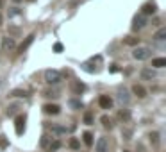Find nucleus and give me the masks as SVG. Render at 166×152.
<instances>
[{"label":"nucleus","instance_id":"4468645a","mask_svg":"<svg viewBox=\"0 0 166 152\" xmlns=\"http://www.w3.org/2000/svg\"><path fill=\"white\" fill-rule=\"evenodd\" d=\"M141 77L146 81H152V79H155V72L152 70V68H143L141 70Z\"/></svg>","mask_w":166,"mask_h":152},{"label":"nucleus","instance_id":"b1692460","mask_svg":"<svg viewBox=\"0 0 166 152\" xmlns=\"http://www.w3.org/2000/svg\"><path fill=\"white\" fill-rule=\"evenodd\" d=\"M95 122V118H93V115L87 111V113H84V123H87V125H91V123Z\"/></svg>","mask_w":166,"mask_h":152},{"label":"nucleus","instance_id":"7ed1b4c3","mask_svg":"<svg viewBox=\"0 0 166 152\" xmlns=\"http://www.w3.org/2000/svg\"><path fill=\"white\" fill-rule=\"evenodd\" d=\"M109 150V140L105 136H102L96 140L95 143V152H107Z\"/></svg>","mask_w":166,"mask_h":152},{"label":"nucleus","instance_id":"393cba45","mask_svg":"<svg viewBox=\"0 0 166 152\" xmlns=\"http://www.w3.org/2000/svg\"><path fill=\"white\" fill-rule=\"evenodd\" d=\"M150 143L152 145H157L159 143V132H150Z\"/></svg>","mask_w":166,"mask_h":152},{"label":"nucleus","instance_id":"473e14b6","mask_svg":"<svg viewBox=\"0 0 166 152\" xmlns=\"http://www.w3.org/2000/svg\"><path fill=\"white\" fill-rule=\"evenodd\" d=\"M2 2H4V0H0V6H2Z\"/></svg>","mask_w":166,"mask_h":152},{"label":"nucleus","instance_id":"ddd939ff","mask_svg":"<svg viewBox=\"0 0 166 152\" xmlns=\"http://www.w3.org/2000/svg\"><path fill=\"white\" fill-rule=\"evenodd\" d=\"M32 41H34V34H30V36H27V39H25V41H23V43L20 45V47H18V54H23V52H25L27 48H29V45L32 43Z\"/></svg>","mask_w":166,"mask_h":152},{"label":"nucleus","instance_id":"72a5a7b5","mask_svg":"<svg viewBox=\"0 0 166 152\" xmlns=\"http://www.w3.org/2000/svg\"><path fill=\"white\" fill-rule=\"evenodd\" d=\"M15 2H22V0H15Z\"/></svg>","mask_w":166,"mask_h":152},{"label":"nucleus","instance_id":"0eeeda50","mask_svg":"<svg viewBox=\"0 0 166 152\" xmlns=\"http://www.w3.org/2000/svg\"><path fill=\"white\" fill-rule=\"evenodd\" d=\"M98 106L102 109H111L113 108V99L109 97V95H100V99H98Z\"/></svg>","mask_w":166,"mask_h":152},{"label":"nucleus","instance_id":"20e7f679","mask_svg":"<svg viewBox=\"0 0 166 152\" xmlns=\"http://www.w3.org/2000/svg\"><path fill=\"white\" fill-rule=\"evenodd\" d=\"M15 131H16V134H18V136H22V134H23V131H25V116H23V115L16 116V120H15Z\"/></svg>","mask_w":166,"mask_h":152},{"label":"nucleus","instance_id":"a878e982","mask_svg":"<svg viewBox=\"0 0 166 152\" xmlns=\"http://www.w3.org/2000/svg\"><path fill=\"white\" fill-rule=\"evenodd\" d=\"M73 91H75V93H82V91H84V84H82V82H75V84H73Z\"/></svg>","mask_w":166,"mask_h":152},{"label":"nucleus","instance_id":"f3484780","mask_svg":"<svg viewBox=\"0 0 166 152\" xmlns=\"http://www.w3.org/2000/svg\"><path fill=\"white\" fill-rule=\"evenodd\" d=\"M118 118H120L122 122H129V120H130V113L127 111V109H122V111L118 113Z\"/></svg>","mask_w":166,"mask_h":152},{"label":"nucleus","instance_id":"f8f14e48","mask_svg":"<svg viewBox=\"0 0 166 152\" xmlns=\"http://www.w3.org/2000/svg\"><path fill=\"white\" fill-rule=\"evenodd\" d=\"M15 39L9 36V38H4L2 39V50H11V48H15Z\"/></svg>","mask_w":166,"mask_h":152},{"label":"nucleus","instance_id":"6e6552de","mask_svg":"<svg viewBox=\"0 0 166 152\" xmlns=\"http://www.w3.org/2000/svg\"><path fill=\"white\" fill-rule=\"evenodd\" d=\"M155 11H157V7H155V4H152V2H148V4H145L143 7H141V15H143V16L155 15Z\"/></svg>","mask_w":166,"mask_h":152},{"label":"nucleus","instance_id":"dca6fc26","mask_svg":"<svg viewBox=\"0 0 166 152\" xmlns=\"http://www.w3.org/2000/svg\"><path fill=\"white\" fill-rule=\"evenodd\" d=\"M152 66H154V68H164V66H166V59L164 58H155L154 61H152Z\"/></svg>","mask_w":166,"mask_h":152},{"label":"nucleus","instance_id":"c756f323","mask_svg":"<svg viewBox=\"0 0 166 152\" xmlns=\"http://www.w3.org/2000/svg\"><path fill=\"white\" fill-rule=\"evenodd\" d=\"M54 52H57V54H59V52H63V43H56V45H54Z\"/></svg>","mask_w":166,"mask_h":152},{"label":"nucleus","instance_id":"4be33fe9","mask_svg":"<svg viewBox=\"0 0 166 152\" xmlns=\"http://www.w3.org/2000/svg\"><path fill=\"white\" fill-rule=\"evenodd\" d=\"M61 149V141L59 140H56V141H52L50 145H48V152H56V150H59Z\"/></svg>","mask_w":166,"mask_h":152},{"label":"nucleus","instance_id":"9b49d317","mask_svg":"<svg viewBox=\"0 0 166 152\" xmlns=\"http://www.w3.org/2000/svg\"><path fill=\"white\" fill-rule=\"evenodd\" d=\"M132 93L136 95L137 99H145V97H146V90H145L141 84H134V86H132Z\"/></svg>","mask_w":166,"mask_h":152},{"label":"nucleus","instance_id":"1a4fd4ad","mask_svg":"<svg viewBox=\"0 0 166 152\" xmlns=\"http://www.w3.org/2000/svg\"><path fill=\"white\" fill-rule=\"evenodd\" d=\"M118 102H120V104H125V106H127V104H129L130 102V97H129V91H127V90H125V88H123V90H118Z\"/></svg>","mask_w":166,"mask_h":152},{"label":"nucleus","instance_id":"f03ea898","mask_svg":"<svg viewBox=\"0 0 166 152\" xmlns=\"http://www.w3.org/2000/svg\"><path fill=\"white\" fill-rule=\"evenodd\" d=\"M150 56H152V50L148 47H136L132 50V58L137 59V61H145V59H148Z\"/></svg>","mask_w":166,"mask_h":152},{"label":"nucleus","instance_id":"5701e85b","mask_svg":"<svg viewBox=\"0 0 166 152\" xmlns=\"http://www.w3.org/2000/svg\"><path fill=\"white\" fill-rule=\"evenodd\" d=\"M68 104H70V108H72V109H80V108H82V102L77 100V99H72Z\"/></svg>","mask_w":166,"mask_h":152},{"label":"nucleus","instance_id":"423d86ee","mask_svg":"<svg viewBox=\"0 0 166 152\" xmlns=\"http://www.w3.org/2000/svg\"><path fill=\"white\" fill-rule=\"evenodd\" d=\"M50 131L54 132V134L61 136V134H66V132L73 131V127H66V125H59V123H54V125H50Z\"/></svg>","mask_w":166,"mask_h":152},{"label":"nucleus","instance_id":"c85d7f7f","mask_svg":"<svg viewBox=\"0 0 166 152\" xmlns=\"http://www.w3.org/2000/svg\"><path fill=\"white\" fill-rule=\"evenodd\" d=\"M16 109H18V106H11V108H7V116H13L16 113Z\"/></svg>","mask_w":166,"mask_h":152},{"label":"nucleus","instance_id":"f704fd0d","mask_svg":"<svg viewBox=\"0 0 166 152\" xmlns=\"http://www.w3.org/2000/svg\"><path fill=\"white\" fill-rule=\"evenodd\" d=\"M0 22H2V16H0Z\"/></svg>","mask_w":166,"mask_h":152},{"label":"nucleus","instance_id":"9d476101","mask_svg":"<svg viewBox=\"0 0 166 152\" xmlns=\"http://www.w3.org/2000/svg\"><path fill=\"white\" fill-rule=\"evenodd\" d=\"M43 111L47 113V115H57L59 111H61V108H59L57 104H45Z\"/></svg>","mask_w":166,"mask_h":152},{"label":"nucleus","instance_id":"aec40b11","mask_svg":"<svg viewBox=\"0 0 166 152\" xmlns=\"http://www.w3.org/2000/svg\"><path fill=\"white\" fill-rule=\"evenodd\" d=\"M11 97H23V99H27L29 93H27L25 90H13V91H11Z\"/></svg>","mask_w":166,"mask_h":152},{"label":"nucleus","instance_id":"c9c22d12","mask_svg":"<svg viewBox=\"0 0 166 152\" xmlns=\"http://www.w3.org/2000/svg\"><path fill=\"white\" fill-rule=\"evenodd\" d=\"M29 2H34V0H29Z\"/></svg>","mask_w":166,"mask_h":152},{"label":"nucleus","instance_id":"412c9836","mask_svg":"<svg viewBox=\"0 0 166 152\" xmlns=\"http://www.w3.org/2000/svg\"><path fill=\"white\" fill-rule=\"evenodd\" d=\"M68 145H70V149H72V150H79V149H80V141L77 140V138H72Z\"/></svg>","mask_w":166,"mask_h":152},{"label":"nucleus","instance_id":"bb28decb","mask_svg":"<svg viewBox=\"0 0 166 152\" xmlns=\"http://www.w3.org/2000/svg\"><path fill=\"white\" fill-rule=\"evenodd\" d=\"M125 43H127V45H137V43H139V38H127V39H125Z\"/></svg>","mask_w":166,"mask_h":152},{"label":"nucleus","instance_id":"6ab92c4d","mask_svg":"<svg viewBox=\"0 0 166 152\" xmlns=\"http://www.w3.org/2000/svg\"><path fill=\"white\" fill-rule=\"evenodd\" d=\"M100 122H102V125H104V127H105V129H111V127H113V122H111V118H109L107 115H104L100 118Z\"/></svg>","mask_w":166,"mask_h":152},{"label":"nucleus","instance_id":"39448f33","mask_svg":"<svg viewBox=\"0 0 166 152\" xmlns=\"http://www.w3.org/2000/svg\"><path fill=\"white\" fill-rule=\"evenodd\" d=\"M145 25H146V16H143V15H136V16H134V20H132V29L139 30V29H143Z\"/></svg>","mask_w":166,"mask_h":152},{"label":"nucleus","instance_id":"cd10ccee","mask_svg":"<svg viewBox=\"0 0 166 152\" xmlns=\"http://www.w3.org/2000/svg\"><path fill=\"white\" fill-rule=\"evenodd\" d=\"M7 140H6V136H0V149H6L7 147Z\"/></svg>","mask_w":166,"mask_h":152},{"label":"nucleus","instance_id":"e433bc0d","mask_svg":"<svg viewBox=\"0 0 166 152\" xmlns=\"http://www.w3.org/2000/svg\"><path fill=\"white\" fill-rule=\"evenodd\" d=\"M123 152H129V150H123Z\"/></svg>","mask_w":166,"mask_h":152},{"label":"nucleus","instance_id":"a211bd4d","mask_svg":"<svg viewBox=\"0 0 166 152\" xmlns=\"http://www.w3.org/2000/svg\"><path fill=\"white\" fill-rule=\"evenodd\" d=\"M82 140H84V143L87 145V147H91V145H93V134H91V132H84V134H82Z\"/></svg>","mask_w":166,"mask_h":152},{"label":"nucleus","instance_id":"2f4dec72","mask_svg":"<svg viewBox=\"0 0 166 152\" xmlns=\"http://www.w3.org/2000/svg\"><path fill=\"white\" fill-rule=\"evenodd\" d=\"M109 72H111V73H116V72H118V66H116V65H113L111 68H109Z\"/></svg>","mask_w":166,"mask_h":152},{"label":"nucleus","instance_id":"f257e3e1","mask_svg":"<svg viewBox=\"0 0 166 152\" xmlns=\"http://www.w3.org/2000/svg\"><path fill=\"white\" fill-rule=\"evenodd\" d=\"M63 81V75H61V72H57V70H45V82L47 84H59Z\"/></svg>","mask_w":166,"mask_h":152},{"label":"nucleus","instance_id":"7c9ffc66","mask_svg":"<svg viewBox=\"0 0 166 152\" xmlns=\"http://www.w3.org/2000/svg\"><path fill=\"white\" fill-rule=\"evenodd\" d=\"M48 141H50V138L43 136V138H41V147H47V145H48Z\"/></svg>","mask_w":166,"mask_h":152},{"label":"nucleus","instance_id":"2eb2a0df","mask_svg":"<svg viewBox=\"0 0 166 152\" xmlns=\"http://www.w3.org/2000/svg\"><path fill=\"white\" fill-rule=\"evenodd\" d=\"M154 39H155V41H163V39H166V27H161V29L154 34Z\"/></svg>","mask_w":166,"mask_h":152}]
</instances>
